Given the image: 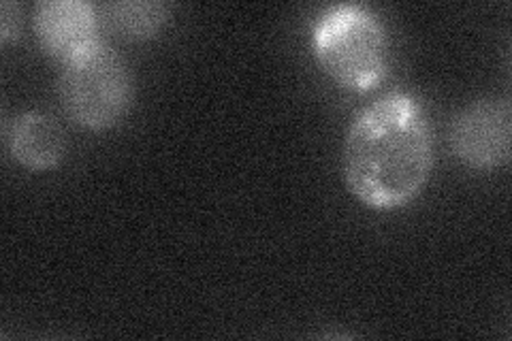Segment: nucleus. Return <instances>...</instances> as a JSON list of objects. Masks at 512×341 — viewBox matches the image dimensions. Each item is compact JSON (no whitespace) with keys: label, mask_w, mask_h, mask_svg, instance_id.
I'll use <instances>...</instances> for the list:
<instances>
[{"label":"nucleus","mask_w":512,"mask_h":341,"mask_svg":"<svg viewBox=\"0 0 512 341\" xmlns=\"http://www.w3.org/2000/svg\"><path fill=\"white\" fill-rule=\"evenodd\" d=\"M453 156L476 171L508 165L512 145V107L506 96H489L459 109L448 126Z\"/></svg>","instance_id":"4"},{"label":"nucleus","mask_w":512,"mask_h":341,"mask_svg":"<svg viewBox=\"0 0 512 341\" xmlns=\"http://www.w3.org/2000/svg\"><path fill=\"white\" fill-rule=\"evenodd\" d=\"M35 35L41 50L67 64L99 43V13L86 0H41L35 7Z\"/></svg>","instance_id":"5"},{"label":"nucleus","mask_w":512,"mask_h":341,"mask_svg":"<svg viewBox=\"0 0 512 341\" xmlns=\"http://www.w3.org/2000/svg\"><path fill=\"white\" fill-rule=\"evenodd\" d=\"M22 7L11 0L0 3V43L7 45L22 35Z\"/></svg>","instance_id":"8"},{"label":"nucleus","mask_w":512,"mask_h":341,"mask_svg":"<svg viewBox=\"0 0 512 341\" xmlns=\"http://www.w3.org/2000/svg\"><path fill=\"white\" fill-rule=\"evenodd\" d=\"M133 75L114 47L99 41L62 64L58 99L64 116L88 131L120 124L133 105Z\"/></svg>","instance_id":"3"},{"label":"nucleus","mask_w":512,"mask_h":341,"mask_svg":"<svg viewBox=\"0 0 512 341\" xmlns=\"http://www.w3.org/2000/svg\"><path fill=\"white\" fill-rule=\"evenodd\" d=\"M7 148L20 167L43 173L60 165L67 154V137L50 113L24 111L11 124Z\"/></svg>","instance_id":"6"},{"label":"nucleus","mask_w":512,"mask_h":341,"mask_svg":"<svg viewBox=\"0 0 512 341\" xmlns=\"http://www.w3.org/2000/svg\"><path fill=\"white\" fill-rule=\"evenodd\" d=\"M105 26L118 37L146 41L156 37L171 18V7L160 0H116L103 7Z\"/></svg>","instance_id":"7"},{"label":"nucleus","mask_w":512,"mask_h":341,"mask_svg":"<svg viewBox=\"0 0 512 341\" xmlns=\"http://www.w3.org/2000/svg\"><path fill=\"white\" fill-rule=\"evenodd\" d=\"M434 128L419 99L389 92L350 122L342 173L348 192L374 211H395L423 192L434 169Z\"/></svg>","instance_id":"1"},{"label":"nucleus","mask_w":512,"mask_h":341,"mask_svg":"<svg viewBox=\"0 0 512 341\" xmlns=\"http://www.w3.org/2000/svg\"><path fill=\"white\" fill-rule=\"evenodd\" d=\"M316 62L335 84L350 92H370L389 71V37L374 11L355 3L320 13L312 30Z\"/></svg>","instance_id":"2"}]
</instances>
